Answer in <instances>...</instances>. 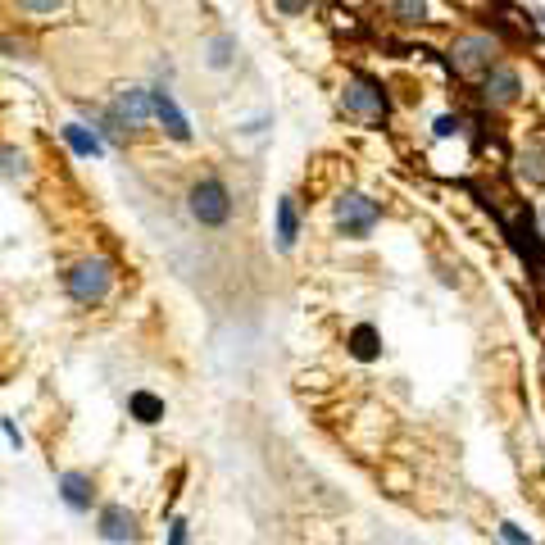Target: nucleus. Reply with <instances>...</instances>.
I'll list each match as a JSON object with an SVG mask.
<instances>
[{
  "instance_id": "obj_6",
  "label": "nucleus",
  "mask_w": 545,
  "mask_h": 545,
  "mask_svg": "<svg viewBox=\"0 0 545 545\" xmlns=\"http://www.w3.org/2000/svg\"><path fill=\"white\" fill-rule=\"evenodd\" d=\"M109 119L119 123L123 132H137L155 119V96L150 87H119L114 91V105H109Z\"/></svg>"
},
{
  "instance_id": "obj_17",
  "label": "nucleus",
  "mask_w": 545,
  "mask_h": 545,
  "mask_svg": "<svg viewBox=\"0 0 545 545\" xmlns=\"http://www.w3.org/2000/svg\"><path fill=\"white\" fill-rule=\"evenodd\" d=\"M387 10H391V19L405 23V28H423V23L432 19V10H427V0H391Z\"/></svg>"
},
{
  "instance_id": "obj_10",
  "label": "nucleus",
  "mask_w": 545,
  "mask_h": 545,
  "mask_svg": "<svg viewBox=\"0 0 545 545\" xmlns=\"http://www.w3.org/2000/svg\"><path fill=\"white\" fill-rule=\"evenodd\" d=\"M60 500L73 509V514H87V509L96 505V477H91L87 468H69V473H60Z\"/></svg>"
},
{
  "instance_id": "obj_25",
  "label": "nucleus",
  "mask_w": 545,
  "mask_h": 545,
  "mask_svg": "<svg viewBox=\"0 0 545 545\" xmlns=\"http://www.w3.org/2000/svg\"><path fill=\"white\" fill-rule=\"evenodd\" d=\"M541 237H545V205H541Z\"/></svg>"
},
{
  "instance_id": "obj_19",
  "label": "nucleus",
  "mask_w": 545,
  "mask_h": 545,
  "mask_svg": "<svg viewBox=\"0 0 545 545\" xmlns=\"http://www.w3.org/2000/svg\"><path fill=\"white\" fill-rule=\"evenodd\" d=\"M309 5H314V0H273V10H278L282 19H305Z\"/></svg>"
},
{
  "instance_id": "obj_11",
  "label": "nucleus",
  "mask_w": 545,
  "mask_h": 545,
  "mask_svg": "<svg viewBox=\"0 0 545 545\" xmlns=\"http://www.w3.org/2000/svg\"><path fill=\"white\" fill-rule=\"evenodd\" d=\"M237 55H241V46H237L232 32H209L205 46H200V60H205V69H214V73H228L232 64H237Z\"/></svg>"
},
{
  "instance_id": "obj_23",
  "label": "nucleus",
  "mask_w": 545,
  "mask_h": 545,
  "mask_svg": "<svg viewBox=\"0 0 545 545\" xmlns=\"http://www.w3.org/2000/svg\"><path fill=\"white\" fill-rule=\"evenodd\" d=\"M450 132H459V119H450V114L446 119H436V137H450Z\"/></svg>"
},
{
  "instance_id": "obj_13",
  "label": "nucleus",
  "mask_w": 545,
  "mask_h": 545,
  "mask_svg": "<svg viewBox=\"0 0 545 545\" xmlns=\"http://www.w3.org/2000/svg\"><path fill=\"white\" fill-rule=\"evenodd\" d=\"M273 218H278V250H296V241H300V209H296V196H282L278 209H273Z\"/></svg>"
},
{
  "instance_id": "obj_15",
  "label": "nucleus",
  "mask_w": 545,
  "mask_h": 545,
  "mask_svg": "<svg viewBox=\"0 0 545 545\" xmlns=\"http://www.w3.org/2000/svg\"><path fill=\"white\" fill-rule=\"evenodd\" d=\"M350 355L359 359V364H373V359H382V332H377L373 323H359L355 332H350Z\"/></svg>"
},
{
  "instance_id": "obj_24",
  "label": "nucleus",
  "mask_w": 545,
  "mask_h": 545,
  "mask_svg": "<svg viewBox=\"0 0 545 545\" xmlns=\"http://www.w3.org/2000/svg\"><path fill=\"white\" fill-rule=\"evenodd\" d=\"M0 427H5V436H10V446H23V436H19V427L10 423V418H0Z\"/></svg>"
},
{
  "instance_id": "obj_12",
  "label": "nucleus",
  "mask_w": 545,
  "mask_h": 545,
  "mask_svg": "<svg viewBox=\"0 0 545 545\" xmlns=\"http://www.w3.org/2000/svg\"><path fill=\"white\" fill-rule=\"evenodd\" d=\"M60 137L78 159H105V137L96 128H87V123H64Z\"/></svg>"
},
{
  "instance_id": "obj_22",
  "label": "nucleus",
  "mask_w": 545,
  "mask_h": 545,
  "mask_svg": "<svg viewBox=\"0 0 545 545\" xmlns=\"http://www.w3.org/2000/svg\"><path fill=\"white\" fill-rule=\"evenodd\" d=\"M500 541H505V545H532V536L518 532L514 523H500Z\"/></svg>"
},
{
  "instance_id": "obj_9",
  "label": "nucleus",
  "mask_w": 545,
  "mask_h": 545,
  "mask_svg": "<svg viewBox=\"0 0 545 545\" xmlns=\"http://www.w3.org/2000/svg\"><path fill=\"white\" fill-rule=\"evenodd\" d=\"M96 532H100V541H109V545H132L141 536L137 532V514H132L128 505H105L100 509Z\"/></svg>"
},
{
  "instance_id": "obj_20",
  "label": "nucleus",
  "mask_w": 545,
  "mask_h": 545,
  "mask_svg": "<svg viewBox=\"0 0 545 545\" xmlns=\"http://www.w3.org/2000/svg\"><path fill=\"white\" fill-rule=\"evenodd\" d=\"M19 10H28V14H55V10H64L69 0H14Z\"/></svg>"
},
{
  "instance_id": "obj_2",
  "label": "nucleus",
  "mask_w": 545,
  "mask_h": 545,
  "mask_svg": "<svg viewBox=\"0 0 545 545\" xmlns=\"http://www.w3.org/2000/svg\"><path fill=\"white\" fill-rule=\"evenodd\" d=\"M187 214L196 218L200 228H228L232 218V191L218 173H205L187 187Z\"/></svg>"
},
{
  "instance_id": "obj_18",
  "label": "nucleus",
  "mask_w": 545,
  "mask_h": 545,
  "mask_svg": "<svg viewBox=\"0 0 545 545\" xmlns=\"http://www.w3.org/2000/svg\"><path fill=\"white\" fill-rule=\"evenodd\" d=\"M0 178H5V182H19V178H28V164H23V150H14V146H0Z\"/></svg>"
},
{
  "instance_id": "obj_3",
  "label": "nucleus",
  "mask_w": 545,
  "mask_h": 545,
  "mask_svg": "<svg viewBox=\"0 0 545 545\" xmlns=\"http://www.w3.org/2000/svg\"><path fill=\"white\" fill-rule=\"evenodd\" d=\"M341 109H346L350 119H359V123H387L391 96H387V87H382L377 78H368V73H350L346 87H341Z\"/></svg>"
},
{
  "instance_id": "obj_8",
  "label": "nucleus",
  "mask_w": 545,
  "mask_h": 545,
  "mask_svg": "<svg viewBox=\"0 0 545 545\" xmlns=\"http://www.w3.org/2000/svg\"><path fill=\"white\" fill-rule=\"evenodd\" d=\"M150 96H155V123L164 128V137L178 141V146H187L191 141V119L182 114V105L173 100L169 87H150Z\"/></svg>"
},
{
  "instance_id": "obj_7",
  "label": "nucleus",
  "mask_w": 545,
  "mask_h": 545,
  "mask_svg": "<svg viewBox=\"0 0 545 545\" xmlns=\"http://www.w3.org/2000/svg\"><path fill=\"white\" fill-rule=\"evenodd\" d=\"M518 96H523V78H518L514 64H496V69L482 78V105L486 109H509V105H518Z\"/></svg>"
},
{
  "instance_id": "obj_14",
  "label": "nucleus",
  "mask_w": 545,
  "mask_h": 545,
  "mask_svg": "<svg viewBox=\"0 0 545 545\" xmlns=\"http://www.w3.org/2000/svg\"><path fill=\"white\" fill-rule=\"evenodd\" d=\"M128 414L137 418L141 427H155V423H164L169 405H164V396H155V391H132V396H128Z\"/></svg>"
},
{
  "instance_id": "obj_16",
  "label": "nucleus",
  "mask_w": 545,
  "mask_h": 545,
  "mask_svg": "<svg viewBox=\"0 0 545 545\" xmlns=\"http://www.w3.org/2000/svg\"><path fill=\"white\" fill-rule=\"evenodd\" d=\"M518 178H523L527 187H545V150L541 146H527L523 155H518Z\"/></svg>"
},
{
  "instance_id": "obj_1",
  "label": "nucleus",
  "mask_w": 545,
  "mask_h": 545,
  "mask_svg": "<svg viewBox=\"0 0 545 545\" xmlns=\"http://www.w3.org/2000/svg\"><path fill=\"white\" fill-rule=\"evenodd\" d=\"M500 50L505 46H500L496 32H459V37L450 41L446 60L459 78H486V73L500 64Z\"/></svg>"
},
{
  "instance_id": "obj_4",
  "label": "nucleus",
  "mask_w": 545,
  "mask_h": 545,
  "mask_svg": "<svg viewBox=\"0 0 545 545\" xmlns=\"http://www.w3.org/2000/svg\"><path fill=\"white\" fill-rule=\"evenodd\" d=\"M109 287H114V259H105V255H87L64 273V291L78 305H100L109 296Z\"/></svg>"
},
{
  "instance_id": "obj_21",
  "label": "nucleus",
  "mask_w": 545,
  "mask_h": 545,
  "mask_svg": "<svg viewBox=\"0 0 545 545\" xmlns=\"http://www.w3.org/2000/svg\"><path fill=\"white\" fill-rule=\"evenodd\" d=\"M169 545H191V527H187V518H173V523H169Z\"/></svg>"
},
{
  "instance_id": "obj_5",
  "label": "nucleus",
  "mask_w": 545,
  "mask_h": 545,
  "mask_svg": "<svg viewBox=\"0 0 545 545\" xmlns=\"http://www.w3.org/2000/svg\"><path fill=\"white\" fill-rule=\"evenodd\" d=\"M332 214H337V232L350 241H364L368 232L382 223V205H377L373 196H364V191H341Z\"/></svg>"
},
{
  "instance_id": "obj_26",
  "label": "nucleus",
  "mask_w": 545,
  "mask_h": 545,
  "mask_svg": "<svg viewBox=\"0 0 545 545\" xmlns=\"http://www.w3.org/2000/svg\"><path fill=\"white\" fill-rule=\"evenodd\" d=\"M255 545H264V541H255Z\"/></svg>"
}]
</instances>
